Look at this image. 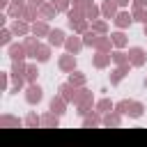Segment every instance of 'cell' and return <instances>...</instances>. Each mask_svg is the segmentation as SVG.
<instances>
[{
    "instance_id": "30bf717a",
    "label": "cell",
    "mask_w": 147,
    "mask_h": 147,
    "mask_svg": "<svg viewBox=\"0 0 147 147\" xmlns=\"http://www.w3.org/2000/svg\"><path fill=\"white\" fill-rule=\"evenodd\" d=\"M67 48H69L71 53H76V51L80 48V41H78V39H69V41H67Z\"/></svg>"
},
{
    "instance_id": "6da1fadb",
    "label": "cell",
    "mask_w": 147,
    "mask_h": 147,
    "mask_svg": "<svg viewBox=\"0 0 147 147\" xmlns=\"http://www.w3.org/2000/svg\"><path fill=\"white\" fill-rule=\"evenodd\" d=\"M60 67H62L64 71H74V67H76V60H74V55H64V57L60 60Z\"/></svg>"
},
{
    "instance_id": "9a60e30c",
    "label": "cell",
    "mask_w": 147,
    "mask_h": 147,
    "mask_svg": "<svg viewBox=\"0 0 147 147\" xmlns=\"http://www.w3.org/2000/svg\"><path fill=\"white\" fill-rule=\"evenodd\" d=\"M53 7L55 9H67V0H53Z\"/></svg>"
},
{
    "instance_id": "7c38bea8",
    "label": "cell",
    "mask_w": 147,
    "mask_h": 147,
    "mask_svg": "<svg viewBox=\"0 0 147 147\" xmlns=\"http://www.w3.org/2000/svg\"><path fill=\"white\" fill-rule=\"evenodd\" d=\"M113 41H115L117 46H124V44H126V39H124V34H122V32H117V34H113Z\"/></svg>"
},
{
    "instance_id": "4fadbf2b",
    "label": "cell",
    "mask_w": 147,
    "mask_h": 147,
    "mask_svg": "<svg viewBox=\"0 0 147 147\" xmlns=\"http://www.w3.org/2000/svg\"><path fill=\"white\" fill-rule=\"evenodd\" d=\"M11 57H14V60H21V57H23V48L14 46V48H11Z\"/></svg>"
},
{
    "instance_id": "5b68a950",
    "label": "cell",
    "mask_w": 147,
    "mask_h": 147,
    "mask_svg": "<svg viewBox=\"0 0 147 147\" xmlns=\"http://www.w3.org/2000/svg\"><path fill=\"white\" fill-rule=\"evenodd\" d=\"M115 23H117L119 28H124V25H129V23H131V16H129L126 11H122V14H117V18H115Z\"/></svg>"
},
{
    "instance_id": "f1b7e54d",
    "label": "cell",
    "mask_w": 147,
    "mask_h": 147,
    "mask_svg": "<svg viewBox=\"0 0 147 147\" xmlns=\"http://www.w3.org/2000/svg\"><path fill=\"white\" fill-rule=\"evenodd\" d=\"M145 85H147V80H145Z\"/></svg>"
},
{
    "instance_id": "8992f818",
    "label": "cell",
    "mask_w": 147,
    "mask_h": 147,
    "mask_svg": "<svg viewBox=\"0 0 147 147\" xmlns=\"http://www.w3.org/2000/svg\"><path fill=\"white\" fill-rule=\"evenodd\" d=\"M62 41H64V34H62V30H53V32H51V44L60 46Z\"/></svg>"
},
{
    "instance_id": "ffe728a7",
    "label": "cell",
    "mask_w": 147,
    "mask_h": 147,
    "mask_svg": "<svg viewBox=\"0 0 147 147\" xmlns=\"http://www.w3.org/2000/svg\"><path fill=\"white\" fill-rule=\"evenodd\" d=\"M34 76H37V69H34V67H30V69H28V78H30V80H34Z\"/></svg>"
},
{
    "instance_id": "277c9868",
    "label": "cell",
    "mask_w": 147,
    "mask_h": 147,
    "mask_svg": "<svg viewBox=\"0 0 147 147\" xmlns=\"http://www.w3.org/2000/svg\"><path fill=\"white\" fill-rule=\"evenodd\" d=\"M126 115H131V117H140V115H142V103H129Z\"/></svg>"
},
{
    "instance_id": "ac0fdd59",
    "label": "cell",
    "mask_w": 147,
    "mask_h": 147,
    "mask_svg": "<svg viewBox=\"0 0 147 147\" xmlns=\"http://www.w3.org/2000/svg\"><path fill=\"white\" fill-rule=\"evenodd\" d=\"M108 108H110V101H101V103H99V110H101V113H106Z\"/></svg>"
},
{
    "instance_id": "9c48e42d",
    "label": "cell",
    "mask_w": 147,
    "mask_h": 147,
    "mask_svg": "<svg viewBox=\"0 0 147 147\" xmlns=\"http://www.w3.org/2000/svg\"><path fill=\"white\" fill-rule=\"evenodd\" d=\"M136 21H142V23H147V11H145L142 7H136Z\"/></svg>"
},
{
    "instance_id": "83f0119b",
    "label": "cell",
    "mask_w": 147,
    "mask_h": 147,
    "mask_svg": "<svg viewBox=\"0 0 147 147\" xmlns=\"http://www.w3.org/2000/svg\"><path fill=\"white\" fill-rule=\"evenodd\" d=\"M39 2H41V0H32V5H39Z\"/></svg>"
},
{
    "instance_id": "d6986e66",
    "label": "cell",
    "mask_w": 147,
    "mask_h": 147,
    "mask_svg": "<svg viewBox=\"0 0 147 147\" xmlns=\"http://www.w3.org/2000/svg\"><path fill=\"white\" fill-rule=\"evenodd\" d=\"M117 110H119V113H126V110H129V101H122V103L117 106Z\"/></svg>"
},
{
    "instance_id": "4316f807",
    "label": "cell",
    "mask_w": 147,
    "mask_h": 147,
    "mask_svg": "<svg viewBox=\"0 0 147 147\" xmlns=\"http://www.w3.org/2000/svg\"><path fill=\"white\" fill-rule=\"evenodd\" d=\"M117 2H119V5H126V2H129V0H117Z\"/></svg>"
},
{
    "instance_id": "7402d4cb",
    "label": "cell",
    "mask_w": 147,
    "mask_h": 147,
    "mask_svg": "<svg viewBox=\"0 0 147 147\" xmlns=\"http://www.w3.org/2000/svg\"><path fill=\"white\" fill-rule=\"evenodd\" d=\"M37 122H39V119H37V117H34V115H30V117H28V124H30V126H34V124H37Z\"/></svg>"
},
{
    "instance_id": "603a6c76",
    "label": "cell",
    "mask_w": 147,
    "mask_h": 147,
    "mask_svg": "<svg viewBox=\"0 0 147 147\" xmlns=\"http://www.w3.org/2000/svg\"><path fill=\"white\" fill-rule=\"evenodd\" d=\"M94 28H96L99 32H103V30H106V23H94Z\"/></svg>"
},
{
    "instance_id": "d4e9b609",
    "label": "cell",
    "mask_w": 147,
    "mask_h": 147,
    "mask_svg": "<svg viewBox=\"0 0 147 147\" xmlns=\"http://www.w3.org/2000/svg\"><path fill=\"white\" fill-rule=\"evenodd\" d=\"M14 30H16V32H25V25H18V23H16V25H14Z\"/></svg>"
},
{
    "instance_id": "5bb4252c",
    "label": "cell",
    "mask_w": 147,
    "mask_h": 147,
    "mask_svg": "<svg viewBox=\"0 0 147 147\" xmlns=\"http://www.w3.org/2000/svg\"><path fill=\"white\" fill-rule=\"evenodd\" d=\"M48 32V28L44 25V23H39V25H34V34H46Z\"/></svg>"
},
{
    "instance_id": "f546056e",
    "label": "cell",
    "mask_w": 147,
    "mask_h": 147,
    "mask_svg": "<svg viewBox=\"0 0 147 147\" xmlns=\"http://www.w3.org/2000/svg\"><path fill=\"white\" fill-rule=\"evenodd\" d=\"M145 30H147V28H145Z\"/></svg>"
},
{
    "instance_id": "2e32d148",
    "label": "cell",
    "mask_w": 147,
    "mask_h": 147,
    "mask_svg": "<svg viewBox=\"0 0 147 147\" xmlns=\"http://www.w3.org/2000/svg\"><path fill=\"white\" fill-rule=\"evenodd\" d=\"M94 41H96V37H94L92 32H87V34H85V44H94Z\"/></svg>"
},
{
    "instance_id": "cb8c5ba5",
    "label": "cell",
    "mask_w": 147,
    "mask_h": 147,
    "mask_svg": "<svg viewBox=\"0 0 147 147\" xmlns=\"http://www.w3.org/2000/svg\"><path fill=\"white\" fill-rule=\"evenodd\" d=\"M74 83H83V76H71V85Z\"/></svg>"
},
{
    "instance_id": "52a82bcc",
    "label": "cell",
    "mask_w": 147,
    "mask_h": 147,
    "mask_svg": "<svg viewBox=\"0 0 147 147\" xmlns=\"http://www.w3.org/2000/svg\"><path fill=\"white\" fill-rule=\"evenodd\" d=\"M62 106H64V103H62V99H53V101H51V110H53V113H57V115H60V113H64V110H62Z\"/></svg>"
},
{
    "instance_id": "ba28073f",
    "label": "cell",
    "mask_w": 147,
    "mask_h": 147,
    "mask_svg": "<svg viewBox=\"0 0 147 147\" xmlns=\"http://www.w3.org/2000/svg\"><path fill=\"white\" fill-rule=\"evenodd\" d=\"M103 14H106V16H113V14H115V2L106 0V2H103Z\"/></svg>"
},
{
    "instance_id": "44dd1931",
    "label": "cell",
    "mask_w": 147,
    "mask_h": 147,
    "mask_svg": "<svg viewBox=\"0 0 147 147\" xmlns=\"http://www.w3.org/2000/svg\"><path fill=\"white\" fill-rule=\"evenodd\" d=\"M41 14H44V16H53V7H44Z\"/></svg>"
},
{
    "instance_id": "8fae6325",
    "label": "cell",
    "mask_w": 147,
    "mask_h": 147,
    "mask_svg": "<svg viewBox=\"0 0 147 147\" xmlns=\"http://www.w3.org/2000/svg\"><path fill=\"white\" fill-rule=\"evenodd\" d=\"M34 57H37L39 62H44V60H48V51H46V48H39V51H34Z\"/></svg>"
},
{
    "instance_id": "3957f363",
    "label": "cell",
    "mask_w": 147,
    "mask_h": 147,
    "mask_svg": "<svg viewBox=\"0 0 147 147\" xmlns=\"http://www.w3.org/2000/svg\"><path fill=\"white\" fill-rule=\"evenodd\" d=\"M142 55H145L142 48H131V62H133V64H142V60H145Z\"/></svg>"
},
{
    "instance_id": "e0dca14e",
    "label": "cell",
    "mask_w": 147,
    "mask_h": 147,
    "mask_svg": "<svg viewBox=\"0 0 147 147\" xmlns=\"http://www.w3.org/2000/svg\"><path fill=\"white\" fill-rule=\"evenodd\" d=\"M106 62H108V60H106V57H103V55H99V57H96V60H94V64H96V67H103V64H106Z\"/></svg>"
},
{
    "instance_id": "7a4b0ae2",
    "label": "cell",
    "mask_w": 147,
    "mask_h": 147,
    "mask_svg": "<svg viewBox=\"0 0 147 147\" xmlns=\"http://www.w3.org/2000/svg\"><path fill=\"white\" fill-rule=\"evenodd\" d=\"M39 99H41V87H39V85H32V87L28 90V101L34 103V101H39Z\"/></svg>"
},
{
    "instance_id": "484cf974",
    "label": "cell",
    "mask_w": 147,
    "mask_h": 147,
    "mask_svg": "<svg viewBox=\"0 0 147 147\" xmlns=\"http://www.w3.org/2000/svg\"><path fill=\"white\" fill-rule=\"evenodd\" d=\"M136 7H147V0H136Z\"/></svg>"
}]
</instances>
